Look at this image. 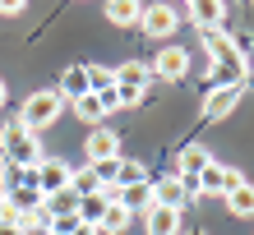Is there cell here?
I'll return each mask as SVG.
<instances>
[{"label": "cell", "instance_id": "obj_1", "mask_svg": "<svg viewBox=\"0 0 254 235\" xmlns=\"http://www.w3.org/2000/svg\"><path fill=\"white\" fill-rule=\"evenodd\" d=\"M42 139L28 129L23 120H5L0 129V161H9V166H42Z\"/></svg>", "mask_w": 254, "mask_h": 235}, {"label": "cell", "instance_id": "obj_2", "mask_svg": "<svg viewBox=\"0 0 254 235\" xmlns=\"http://www.w3.org/2000/svg\"><path fill=\"white\" fill-rule=\"evenodd\" d=\"M61 111H65L61 93H56V88H37V93H28V97H23L19 120L33 129V134H42V129H51L56 120H61Z\"/></svg>", "mask_w": 254, "mask_h": 235}, {"label": "cell", "instance_id": "obj_3", "mask_svg": "<svg viewBox=\"0 0 254 235\" xmlns=\"http://www.w3.org/2000/svg\"><path fill=\"white\" fill-rule=\"evenodd\" d=\"M194 185H199V194H227V189H236V185H245V175L236 171V166H222V161L213 157L208 166L194 175Z\"/></svg>", "mask_w": 254, "mask_h": 235}, {"label": "cell", "instance_id": "obj_4", "mask_svg": "<svg viewBox=\"0 0 254 235\" xmlns=\"http://www.w3.org/2000/svg\"><path fill=\"white\" fill-rule=\"evenodd\" d=\"M148 74H157L167 83H181L190 74V51L185 47H157V60L148 65Z\"/></svg>", "mask_w": 254, "mask_h": 235}, {"label": "cell", "instance_id": "obj_5", "mask_svg": "<svg viewBox=\"0 0 254 235\" xmlns=\"http://www.w3.org/2000/svg\"><path fill=\"white\" fill-rule=\"evenodd\" d=\"M83 157H88V166L121 157V139H116V129H107V125H93V129H88V139H83Z\"/></svg>", "mask_w": 254, "mask_h": 235}, {"label": "cell", "instance_id": "obj_6", "mask_svg": "<svg viewBox=\"0 0 254 235\" xmlns=\"http://www.w3.org/2000/svg\"><path fill=\"white\" fill-rule=\"evenodd\" d=\"M241 97H245V83H236V88H208V93H203V120H227V115L241 106Z\"/></svg>", "mask_w": 254, "mask_h": 235}, {"label": "cell", "instance_id": "obj_7", "mask_svg": "<svg viewBox=\"0 0 254 235\" xmlns=\"http://www.w3.org/2000/svg\"><path fill=\"white\" fill-rule=\"evenodd\" d=\"M176 23H181V14H176V5H143V14H139V28L148 37H171L176 33Z\"/></svg>", "mask_w": 254, "mask_h": 235}, {"label": "cell", "instance_id": "obj_8", "mask_svg": "<svg viewBox=\"0 0 254 235\" xmlns=\"http://www.w3.org/2000/svg\"><path fill=\"white\" fill-rule=\"evenodd\" d=\"M69 175H74V166H65L61 157H42V166H37V189L42 194H61V189H69Z\"/></svg>", "mask_w": 254, "mask_h": 235}, {"label": "cell", "instance_id": "obj_9", "mask_svg": "<svg viewBox=\"0 0 254 235\" xmlns=\"http://www.w3.org/2000/svg\"><path fill=\"white\" fill-rule=\"evenodd\" d=\"M203 51H208V65H222V60H245V51L236 47V37L227 28H213V33H203Z\"/></svg>", "mask_w": 254, "mask_h": 235}, {"label": "cell", "instance_id": "obj_10", "mask_svg": "<svg viewBox=\"0 0 254 235\" xmlns=\"http://www.w3.org/2000/svg\"><path fill=\"white\" fill-rule=\"evenodd\" d=\"M227 9H231V5H222V0H194V5H185L190 23L199 28V33H213V28H222V23H227Z\"/></svg>", "mask_w": 254, "mask_h": 235}, {"label": "cell", "instance_id": "obj_11", "mask_svg": "<svg viewBox=\"0 0 254 235\" xmlns=\"http://www.w3.org/2000/svg\"><path fill=\"white\" fill-rule=\"evenodd\" d=\"M143 231H148V235H185L181 212H176V208H157V203L143 212Z\"/></svg>", "mask_w": 254, "mask_h": 235}, {"label": "cell", "instance_id": "obj_12", "mask_svg": "<svg viewBox=\"0 0 254 235\" xmlns=\"http://www.w3.org/2000/svg\"><path fill=\"white\" fill-rule=\"evenodd\" d=\"M153 203H157V208H176V212H181L185 203H190L185 185H181V175H167V180H157V185H153Z\"/></svg>", "mask_w": 254, "mask_h": 235}, {"label": "cell", "instance_id": "obj_13", "mask_svg": "<svg viewBox=\"0 0 254 235\" xmlns=\"http://www.w3.org/2000/svg\"><path fill=\"white\" fill-rule=\"evenodd\" d=\"M56 93H61V101L88 97V93H93V88H88V69H83V65H69L65 74H61V88H56Z\"/></svg>", "mask_w": 254, "mask_h": 235}, {"label": "cell", "instance_id": "obj_14", "mask_svg": "<svg viewBox=\"0 0 254 235\" xmlns=\"http://www.w3.org/2000/svg\"><path fill=\"white\" fill-rule=\"evenodd\" d=\"M208 161H213V152H208L203 143H185L181 157H176V175H199Z\"/></svg>", "mask_w": 254, "mask_h": 235}, {"label": "cell", "instance_id": "obj_15", "mask_svg": "<svg viewBox=\"0 0 254 235\" xmlns=\"http://www.w3.org/2000/svg\"><path fill=\"white\" fill-rule=\"evenodd\" d=\"M129 222H134V212L125 208V203H107V212H102V235H125L129 231Z\"/></svg>", "mask_w": 254, "mask_h": 235}, {"label": "cell", "instance_id": "obj_16", "mask_svg": "<svg viewBox=\"0 0 254 235\" xmlns=\"http://www.w3.org/2000/svg\"><path fill=\"white\" fill-rule=\"evenodd\" d=\"M227 212L231 217H254V185L245 180V185H236V189H227Z\"/></svg>", "mask_w": 254, "mask_h": 235}, {"label": "cell", "instance_id": "obj_17", "mask_svg": "<svg viewBox=\"0 0 254 235\" xmlns=\"http://www.w3.org/2000/svg\"><path fill=\"white\" fill-rule=\"evenodd\" d=\"M102 212H107V198H102V189H97V194L79 198V212H74V222H83V226H102Z\"/></svg>", "mask_w": 254, "mask_h": 235}, {"label": "cell", "instance_id": "obj_18", "mask_svg": "<svg viewBox=\"0 0 254 235\" xmlns=\"http://www.w3.org/2000/svg\"><path fill=\"white\" fill-rule=\"evenodd\" d=\"M139 14H143V5H139V0H111V5H107V19H111L116 28L139 23Z\"/></svg>", "mask_w": 254, "mask_h": 235}, {"label": "cell", "instance_id": "obj_19", "mask_svg": "<svg viewBox=\"0 0 254 235\" xmlns=\"http://www.w3.org/2000/svg\"><path fill=\"white\" fill-rule=\"evenodd\" d=\"M134 185H148V171H143V161L121 157V171H116V189H134Z\"/></svg>", "mask_w": 254, "mask_h": 235}, {"label": "cell", "instance_id": "obj_20", "mask_svg": "<svg viewBox=\"0 0 254 235\" xmlns=\"http://www.w3.org/2000/svg\"><path fill=\"white\" fill-rule=\"evenodd\" d=\"M111 74H116V83H139V88H148V79H153L143 60H125V65H116Z\"/></svg>", "mask_w": 254, "mask_h": 235}, {"label": "cell", "instance_id": "obj_21", "mask_svg": "<svg viewBox=\"0 0 254 235\" xmlns=\"http://www.w3.org/2000/svg\"><path fill=\"white\" fill-rule=\"evenodd\" d=\"M69 189H74V194H79V198H88V194H97V189H102V185H97V171H93V166H83V171H74V175H69Z\"/></svg>", "mask_w": 254, "mask_h": 235}, {"label": "cell", "instance_id": "obj_22", "mask_svg": "<svg viewBox=\"0 0 254 235\" xmlns=\"http://www.w3.org/2000/svg\"><path fill=\"white\" fill-rule=\"evenodd\" d=\"M74 111H79V120H107V115H102V101H97V93H88V97H79L74 101Z\"/></svg>", "mask_w": 254, "mask_h": 235}, {"label": "cell", "instance_id": "obj_23", "mask_svg": "<svg viewBox=\"0 0 254 235\" xmlns=\"http://www.w3.org/2000/svg\"><path fill=\"white\" fill-rule=\"evenodd\" d=\"M88 69V88H93V93H102V88H116V74L107 65H83Z\"/></svg>", "mask_w": 254, "mask_h": 235}, {"label": "cell", "instance_id": "obj_24", "mask_svg": "<svg viewBox=\"0 0 254 235\" xmlns=\"http://www.w3.org/2000/svg\"><path fill=\"white\" fill-rule=\"evenodd\" d=\"M143 93L148 88H139V83H116V101H121V106H139Z\"/></svg>", "mask_w": 254, "mask_h": 235}, {"label": "cell", "instance_id": "obj_25", "mask_svg": "<svg viewBox=\"0 0 254 235\" xmlns=\"http://www.w3.org/2000/svg\"><path fill=\"white\" fill-rule=\"evenodd\" d=\"M97 101H102V115H111L116 106H121V101H116V88H102V93H97Z\"/></svg>", "mask_w": 254, "mask_h": 235}, {"label": "cell", "instance_id": "obj_26", "mask_svg": "<svg viewBox=\"0 0 254 235\" xmlns=\"http://www.w3.org/2000/svg\"><path fill=\"white\" fill-rule=\"evenodd\" d=\"M28 5H23V0H0V14H5V19H14V14H23Z\"/></svg>", "mask_w": 254, "mask_h": 235}, {"label": "cell", "instance_id": "obj_27", "mask_svg": "<svg viewBox=\"0 0 254 235\" xmlns=\"http://www.w3.org/2000/svg\"><path fill=\"white\" fill-rule=\"evenodd\" d=\"M69 235H102V231H97V226H83V222H74V231H69Z\"/></svg>", "mask_w": 254, "mask_h": 235}, {"label": "cell", "instance_id": "obj_28", "mask_svg": "<svg viewBox=\"0 0 254 235\" xmlns=\"http://www.w3.org/2000/svg\"><path fill=\"white\" fill-rule=\"evenodd\" d=\"M0 235H23V231L19 226H0Z\"/></svg>", "mask_w": 254, "mask_h": 235}, {"label": "cell", "instance_id": "obj_29", "mask_svg": "<svg viewBox=\"0 0 254 235\" xmlns=\"http://www.w3.org/2000/svg\"><path fill=\"white\" fill-rule=\"evenodd\" d=\"M5 97H9V93H5V79H0V106H5Z\"/></svg>", "mask_w": 254, "mask_h": 235}, {"label": "cell", "instance_id": "obj_30", "mask_svg": "<svg viewBox=\"0 0 254 235\" xmlns=\"http://www.w3.org/2000/svg\"><path fill=\"white\" fill-rule=\"evenodd\" d=\"M47 235H61V231H47Z\"/></svg>", "mask_w": 254, "mask_h": 235}]
</instances>
